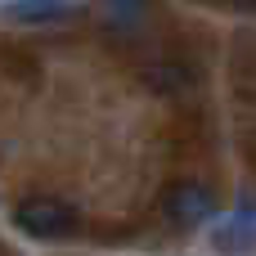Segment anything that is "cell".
Returning <instances> with one entry per match:
<instances>
[{
    "label": "cell",
    "mask_w": 256,
    "mask_h": 256,
    "mask_svg": "<svg viewBox=\"0 0 256 256\" xmlns=\"http://www.w3.org/2000/svg\"><path fill=\"white\" fill-rule=\"evenodd\" d=\"M14 225L22 234H32V238H68L81 225V216L63 198H22L14 207Z\"/></svg>",
    "instance_id": "obj_1"
},
{
    "label": "cell",
    "mask_w": 256,
    "mask_h": 256,
    "mask_svg": "<svg viewBox=\"0 0 256 256\" xmlns=\"http://www.w3.org/2000/svg\"><path fill=\"white\" fill-rule=\"evenodd\" d=\"M212 212H216V194L207 184H198V180H176V184L162 189V216L171 225H180V230L202 225Z\"/></svg>",
    "instance_id": "obj_2"
},
{
    "label": "cell",
    "mask_w": 256,
    "mask_h": 256,
    "mask_svg": "<svg viewBox=\"0 0 256 256\" xmlns=\"http://www.w3.org/2000/svg\"><path fill=\"white\" fill-rule=\"evenodd\" d=\"M81 9L72 0H4L0 18L4 22H22V27H54V22H72Z\"/></svg>",
    "instance_id": "obj_3"
},
{
    "label": "cell",
    "mask_w": 256,
    "mask_h": 256,
    "mask_svg": "<svg viewBox=\"0 0 256 256\" xmlns=\"http://www.w3.org/2000/svg\"><path fill=\"white\" fill-rule=\"evenodd\" d=\"M212 243L220 252H252L256 248V207L230 212L225 220H216L212 225Z\"/></svg>",
    "instance_id": "obj_4"
},
{
    "label": "cell",
    "mask_w": 256,
    "mask_h": 256,
    "mask_svg": "<svg viewBox=\"0 0 256 256\" xmlns=\"http://www.w3.org/2000/svg\"><path fill=\"white\" fill-rule=\"evenodd\" d=\"M144 81H148L153 90H176V86H189L194 72H189V68H176V63H158V68L144 72Z\"/></svg>",
    "instance_id": "obj_5"
},
{
    "label": "cell",
    "mask_w": 256,
    "mask_h": 256,
    "mask_svg": "<svg viewBox=\"0 0 256 256\" xmlns=\"http://www.w3.org/2000/svg\"><path fill=\"white\" fill-rule=\"evenodd\" d=\"M108 4H112L117 14H140V9H144V0H108Z\"/></svg>",
    "instance_id": "obj_6"
},
{
    "label": "cell",
    "mask_w": 256,
    "mask_h": 256,
    "mask_svg": "<svg viewBox=\"0 0 256 256\" xmlns=\"http://www.w3.org/2000/svg\"><path fill=\"white\" fill-rule=\"evenodd\" d=\"M230 4H238V9H256V0H230Z\"/></svg>",
    "instance_id": "obj_7"
}]
</instances>
